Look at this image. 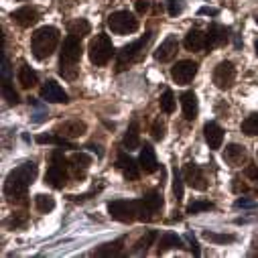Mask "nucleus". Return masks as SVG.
Segmentation results:
<instances>
[{
	"label": "nucleus",
	"instance_id": "1",
	"mask_svg": "<svg viewBox=\"0 0 258 258\" xmlns=\"http://www.w3.org/2000/svg\"><path fill=\"white\" fill-rule=\"evenodd\" d=\"M35 177H37V165L33 161L23 163L15 171H11V175L5 183V193L9 196V200L11 202H23L27 198L29 185L35 181Z\"/></svg>",
	"mask_w": 258,
	"mask_h": 258
},
{
	"label": "nucleus",
	"instance_id": "2",
	"mask_svg": "<svg viewBox=\"0 0 258 258\" xmlns=\"http://www.w3.org/2000/svg\"><path fill=\"white\" fill-rule=\"evenodd\" d=\"M82 59V43L78 37L70 35L63 41V49H61V57H59V76L66 80H76L78 78V63Z\"/></svg>",
	"mask_w": 258,
	"mask_h": 258
},
{
	"label": "nucleus",
	"instance_id": "3",
	"mask_svg": "<svg viewBox=\"0 0 258 258\" xmlns=\"http://www.w3.org/2000/svg\"><path fill=\"white\" fill-rule=\"evenodd\" d=\"M57 45H59V31L55 27H41L35 31V35L31 39L33 55L39 61L49 59L53 55V51L57 49Z\"/></svg>",
	"mask_w": 258,
	"mask_h": 258
},
{
	"label": "nucleus",
	"instance_id": "4",
	"mask_svg": "<svg viewBox=\"0 0 258 258\" xmlns=\"http://www.w3.org/2000/svg\"><path fill=\"white\" fill-rule=\"evenodd\" d=\"M70 161L63 157L59 151H55L51 155V167L47 169V175H45V183H49L51 187L55 189H63L68 183V165Z\"/></svg>",
	"mask_w": 258,
	"mask_h": 258
},
{
	"label": "nucleus",
	"instance_id": "5",
	"mask_svg": "<svg viewBox=\"0 0 258 258\" xmlns=\"http://www.w3.org/2000/svg\"><path fill=\"white\" fill-rule=\"evenodd\" d=\"M88 55L94 66H106L114 55V47H112V41L108 39V35H96V39H92V43L88 47Z\"/></svg>",
	"mask_w": 258,
	"mask_h": 258
},
{
	"label": "nucleus",
	"instance_id": "6",
	"mask_svg": "<svg viewBox=\"0 0 258 258\" xmlns=\"http://www.w3.org/2000/svg\"><path fill=\"white\" fill-rule=\"evenodd\" d=\"M108 29L114 35H131L139 29V19L128 11H118L108 17Z\"/></svg>",
	"mask_w": 258,
	"mask_h": 258
},
{
	"label": "nucleus",
	"instance_id": "7",
	"mask_svg": "<svg viewBox=\"0 0 258 258\" xmlns=\"http://www.w3.org/2000/svg\"><path fill=\"white\" fill-rule=\"evenodd\" d=\"M108 214L112 220L131 224L139 220V204L137 202H126V200H114L108 204Z\"/></svg>",
	"mask_w": 258,
	"mask_h": 258
},
{
	"label": "nucleus",
	"instance_id": "8",
	"mask_svg": "<svg viewBox=\"0 0 258 258\" xmlns=\"http://www.w3.org/2000/svg\"><path fill=\"white\" fill-rule=\"evenodd\" d=\"M149 41H151V33H147L143 39H139V41H135V43H131V45H126V47L120 51V55H118V63H116L118 72L126 70L128 66H133L137 59H141V55H143V51H145V47H147Z\"/></svg>",
	"mask_w": 258,
	"mask_h": 258
},
{
	"label": "nucleus",
	"instance_id": "9",
	"mask_svg": "<svg viewBox=\"0 0 258 258\" xmlns=\"http://www.w3.org/2000/svg\"><path fill=\"white\" fill-rule=\"evenodd\" d=\"M139 204V220L141 222H151L155 218V214L161 212L163 208V198L159 196V191H149L143 200L137 202Z\"/></svg>",
	"mask_w": 258,
	"mask_h": 258
},
{
	"label": "nucleus",
	"instance_id": "10",
	"mask_svg": "<svg viewBox=\"0 0 258 258\" xmlns=\"http://www.w3.org/2000/svg\"><path fill=\"white\" fill-rule=\"evenodd\" d=\"M198 76V63L196 61H179L171 68V78L179 86H187L193 78Z\"/></svg>",
	"mask_w": 258,
	"mask_h": 258
},
{
	"label": "nucleus",
	"instance_id": "11",
	"mask_svg": "<svg viewBox=\"0 0 258 258\" xmlns=\"http://www.w3.org/2000/svg\"><path fill=\"white\" fill-rule=\"evenodd\" d=\"M234 80H236V70H234L232 63L230 61L218 63L216 70H214V84L220 90H228V88H232Z\"/></svg>",
	"mask_w": 258,
	"mask_h": 258
},
{
	"label": "nucleus",
	"instance_id": "12",
	"mask_svg": "<svg viewBox=\"0 0 258 258\" xmlns=\"http://www.w3.org/2000/svg\"><path fill=\"white\" fill-rule=\"evenodd\" d=\"M183 179H185V183H187L189 187L198 189V191H204V189L208 187V179H206L204 171H202L200 167H196L193 163L185 165V169H183Z\"/></svg>",
	"mask_w": 258,
	"mask_h": 258
},
{
	"label": "nucleus",
	"instance_id": "13",
	"mask_svg": "<svg viewBox=\"0 0 258 258\" xmlns=\"http://www.w3.org/2000/svg\"><path fill=\"white\" fill-rule=\"evenodd\" d=\"M86 131H88V126L82 120H68V122H63V124L57 126V135L63 137V139H68V141H74V139L84 137Z\"/></svg>",
	"mask_w": 258,
	"mask_h": 258
},
{
	"label": "nucleus",
	"instance_id": "14",
	"mask_svg": "<svg viewBox=\"0 0 258 258\" xmlns=\"http://www.w3.org/2000/svg\"><path fill=\"white\" fill-rule=\"evenodd\" d=\"M41 98L45 102H51V104H66L68 102V94L63 92V88L57 82H53V80H49L47 84H43Z\"/></svg>",
	"mask_w": 258,
	"mask_h": 258
},
{
	"label": "nucleus",
	"instance_id": "15",
	"mask_svg": "<svg viewBox=\"0 0 258 258\" xmlns=\"http://www.w3.org/2000/svg\"><path fill=\"white\" fill-rule=\"evenodd\" d=\"M177 49H179V41H177V37H175V35H169V37L157 47V51H155V59L161 61V63H167V61H171V59L177 55Z\"/></svg>",
	"mask_w": 258,
	"mask_h": 258
},
{
	"label": "nucleus",
	"instance_id": "16",
	"mask_svg": "<svg viewBox=\"0 0 258 258\" xmlns=\"http://www.w3.org/2000/svg\"><path fill=\"white\" fill-rule=\"evenodd\" d=\"M13 19H15V23L19 27L27 29V27H33L39 21V11L33 9V7H23V9H19V11L13 13Z\"/></svg>",
	"mask_w": 258,
	"mask_h": 258
},
{
	"label": "nucleus",
	"instance_id": "17",
	"mask_svg": "<svg viewBox=\"0 0 258 258\" xmlns=\"http://www.w3.org/2000/svg\"><path fill=\"white\" fill-rule=\"evenodd\" d=\"M204 135H206V143L210 145V149H220L224 143V131L222 126L216 122H208L204 126Z\"/></svg>",
	"mask_w": 258,
	"mask_h": 258
},
{
	"label": "nucleus",
	"instance_id": "18",
	"mask_svg": "<svg viewBox=\"0 0 258 258\" xmlns=\"http://www.w3.org/2000/svg\"><path fill=\"white\" fill-rule=\"evenodd\" d=\"M183 45H185L187 51H202V49L208 45V37H206L200 29H191V31L185 35Z\"/></svg>",
	"mask_w": 258,
	"mask_h": 258
},
{
	"label": "nucleus",
	"instance_id": "19",
	"mask_svg": "<svg viewBox=\"0 0 258 258\" xmlns=\"http://www.w3.org/2000/svg\"><path fill=\"white\" fill-rule=\"evenodd\" d=\"M181 108H183L185 120H196V118H198V110H200L196 94H193V92H185V94L181 96Z\"/></svg>",
	"mask_w": 258,
	"mask_h": 258
},
{
	"label": "nucleus",
	"instance_id": "20",
	"mask_svg": "<svg viewBox=\"0 0 258 258\" xmlns=\"http://www.w3.org/2000/svg\"><path fill=\"white\" fill-rule=\"evenodd\" d=\"M208 49H216V47H222L226 41H228V29H224L222 25H212L210 31H208Z\"/></svg>",
	"mask_w": 258,
	"mask_h": 258
},
{
	"label": "nucleus",
	"instance_id": "21",
	"mask_svg": "<svg viewBox=\"0 0 258 258\" xmlns=\"http://www.w3.org/2000/svg\"><path fill=\"white\" fill-rule=\"evenodd\" d=\"M139 167L141 165H137V161H133L131 157H126V155H120L118 157V169L124 173V177L128 179V181H137L139 179Z\"/></svg>",
	"mask_w": 258,
	"mask_h": 258
},
{
	"label": "nucleus",
	"instance_id": "22",
	"mask_svg": "<svg viewBox=\"0 0 258 258\" xmlns=\"http://www.w3.org/2000/svg\"><path fill=\"white\" fill-rule=\"evenodd\" d=\"M224 161H226L228 165H232V167L242 165V163L246 161V151H244V147H240V145H236V143L228 145L226 151H224Z\"/></svg>",
	"mask_w": 258,
	"mask_h": 258
},
{
	"label": "nucleus",
	"instance_id": "23",
	"mask_svg": "<svg viewBox=\"0 0 258 258\" xmlns=\"http://www.w3.org/2000/svg\"><path fill=\"white\" fill-rule=\"evenodd\" d=\"M139 163H141V169H143L145 173H155V171L159 169V163H157V157H155V149H153L151 145H145V147H143Z\"/></svg>",
	"mask_w": 258,
	"mask_h": 258
},
{
	"label": "nucleus",
	"instance_id": "24",
	"mask_svg": "<svg viewBox=\"0 0 258 258\" xmlns=\"http://www.w3.org/2000/svg\"><path fill=\"white\" fill-rule=\"evenodd\" d=\"M90 165H92V159L86 153H74L72 159H70V167L74 169V175L80 177V179L86 177V171H88Z\"/></svg>",
	"mask_w": 258,
	"mask_h": 258
},
{
	"label": "nucleus",
	"instance_id": "25",
	"mask_svg": "<svg viewBox=\"0 0 258 258\" xmlns=\"http://www.w3.org/2000/svg\"><path fill=\"white\" fill-rule=\"evenodd\" d=\"M122 145H124V149H126V151H135V149H139V147H141L139 124H137V122H133L131 126H128V131H126V135H124V139H122Z\"/></svg>",
	"mask_w": 258,
	"mask_h": 258
},
{
	"label": "nucleus",
	"instance_id": "26",
	"mask_svg": "<svg viewBox=\"0 0 258 258\" xmlns=\"http://www.w3.org/2000/svg\"><path fill=\"white\" fill-rule=\"evenodd\" d=\"M37 82H39L37 74L27 66V63H23L21 70H19V84H21L25 90H29V88H35V86H37Z\"/></svg>",
	"mask_w": 258,
	"mask_h": 258
},
{
	"label": "nucleus",
	"instance_id": "27",
	"mask_svg": "<svg viewBox=\"0 0 258 258\" xmlns=\"http://www.w3.org/2000/svg\"><path fill=\"white\" fill-rule=\"evenodd\" d=\"M181 246H183L181 238H179L177 234L169 232V234L161 236V240H159V244H157V252L163 254V252H167V250H171V248H181Z\"/></svg>",
	"mask_w": 258,
	"mask_h": 258
},
{
	"label": "nucleus",
	"instance_id": "28",
	"mask_svg": "<svg viewBox=\"0 0 258 258\" xmlns=\"http://www.w3.org/2000/svg\"><path fill=\"white\" fill-rule=\"evenodd\" d=\"M90 23L88 21H84V19H78V21H72L70 25H68V31H70V35H74V37H78V39H82V37H86V35H90Z\"/></svg>",
	"mask_w": 258,
	"mask_h": 258
},
{
	"label": "nucleus",
	"instance_id": "29",
	"mask_svg": "<svg viewBox=\"0 0 258 258\" xmlns=\"http://www.w3.org/2000/svg\"><path fill=\"white\" fill-rule=\"evenodd\" d=\"M35 208L41 214H49V212L55 210V200L51 196H45V193H39V196L35 198Z\"/></svg>",
	"mask_w": 258,
	"mask_h": 258
},
{
	"label": "nucleus",
	"instance_id": "30",
	"mask_svg": "<svg viewBox=\"0 0 258 258\" xmlns=\"http://www.w3.org/2000/svg\"><path fill=\"white\" fill-rule=\"evenodd\" d=\"M94 254H96V256H120V254H122V240L104 244V246H100Z\"/></svg>",
	"mask_w": 258,
	"mask_h": 258
},
{
	"label": "nucleus",
	"instance_id": "31",
	"mask_svg": "<svg viewBox=\"0 0 258 258\" xmlns=\"http://www.w3.org/2000/svg\"><path fill=\"white\" fill-rule=\"evenodd\" d=\"M242 133L246 137H258V114H252L242 122Z\"/></svg>",
	"mask_w": 258,
	"mask_h": 258
},
{
	"label": "nucleus",
	"instance_id": "32",
	"mask_svg": "<svg viewBox=\"0 0 258 258\" xmlns=\"http://www.w3.org/2000/svg\"><path fill=\"white\" fill-rule=\"evenodd\" d=\"M159 104H161V110L165 114H171L175 110V96H173V92L171 90H165L163 96H161V100H159Z\"/></svg>",
	"mask_w": 258,
	"mask_h": 258
},
{
	"label": "nucleus",
	"instance_id": "33",
	"mask_svg": "<svg viewBox=\"0 0 258 258\" xmlns=\"http://www.w3.org/2000/svg\"><path fill=\"white\" fill-rule=\"evenodd\" d=\"M3 94H5V98H7L9 104H19V94L15 92V88L11 86L9 80H5V84H3Z\"/></svg>",
	"mask_w": 258,
	"mask_h": 258
},
{
	"label": "nucleus",
	"instance_id": "34",
	"mask_svg": "<svg viewBox=\"0 0 258 258\" xmlns=\"http://www.w3.org/2000/svg\"><path fill=\"white\" fill-rule=\"evenodd\" d=\"M208 210H214V204L210 202H193L187 206V214H200V212H208Z\"/></svg>",
	"mask_w": 258,
	"mask_h": 258
},
{
	"label": "nucleus",
	"instance_id": "35",
	"mask_svg": "<svg viewBox=\"0 0 258 258\" xmlns=\"http://www.w3.org/2000/svg\"><path fill=\"white\" fill-rule=\"evenodd\" d=\"M155 238H157V232H149L147 236H143V238H141V240L135 244V248H133V250H135V252H143V250H147Z\"/></svg>",
	"mask_w": 258,
	"mask_h": 258
},
{
	"label": "nucleus",
	"instance_id": "36",
	"mask_svg": "<svg viewBox=\"0 0 258 258\" xmlns=\"http://www.w3.org/2000/svg\"><path fill=\"white\" fill-rule=\"evenodd\" d=\"M204 236L212 242H220V244H226V242H234V236L232 234H214V232H204Z\"/></svg>",
	"mask_w": 258,
	"mask_h": 258
},
{
	"label": "nucleus",
	"instance_id": "37",
	"mask_svg": "<svg viewBox=\"0 0 258 258\" xmlns=\"http://www.w3.org/2000/svg\"><path fill=\"white\" fill-rule=\"evenodd\" d=\"M173 191H175L177 202H181L183 200V179H181V175L177 171H175V179H173Z\"/></svg>",
	"mask_w": 258,
	"mask_h": 258
},
{
	"label": "nucleus",
	"instance_id": "38",
	"mask_svg": "<svg viewBox=\"0 0 258 258\" xmlns=\"http://www.w3.org/2000/svg\"><path fill=\"white\" fill-rule=\"evenodd\" d=\"M163 137H165V122L163 120H155V124H153V139L161 141Z\"/></svg>",
	"mask_w": 258,
	"mask_h": 258
},
{
	"label": "nucleus",
	"instance_id": "39",
	"mask_svg": "<svg viewBox=\"0 0 258 258\" xmlns=\"http://www.w3.org/2000/svg\"><path fill=\"white\" fill-rule=\"evenodd\" d=\"M167 7H169V15H171V17H177V15L183 11L181 0H167Z\"/></svg>",
	"mask_w": 258,
	"mask_h": 258
},
{
	"label": "nucleus",
	"instance_id": "40",
	"mask_svg": "<svg viewBox=\"0 0 258 258\" xmlns=\"http://www.w3.org/2000/svg\"><path fill=\"white\" fill-rule=\"evenodd\" d=\"M246 177L256 185V189H258V165H250V167H246Z\"/></svg>",
	"mask_w": 258,
	"mask_h": 258
},
{
	"label": "nucleus",
	"instance_id": "41",
	"mask_svg": "<svg viewBox=\"0 0 258 258\" xmlns=\"http://www.w3.org/2000/svg\"><path fill=\"white\" fill-rule=\"evenodd\" d=\"M137 11L143 15L149 11V0H137Z\"/></svg>",
	"mask_w": 258,
	"mask_h": 258
},
{
	"label": "nucleus",
	"instance_id": "42",
	"mask_svg": "<svg viewBox=\"0 0 258 258\" xmlns=\"http://www.w3.org/2000/svg\"><path fill=\"white\" fill-rule=\"evenodd\" d=\"M234 189H236L238 193H240V191L244 193V191H248V185H246V183H242L240 179H234Z\"/></svg>",
	"mask_w": 258,
	"mask_h": 258
},
{
	"label": "nucleus",
	"instance_id": "43",
	"mask_svg": "<svg viewBox=\"0 0 258 258\" xmlns=\"http://www.w3.org/2000/svg\"><path fill=\"white\" fill-rule=\"evenodd\" d=\"M236 208H254V202H250V200H238L236 202Z\"/></svg>",
	"mask_w": 258,
	"mask_h": 258
},
{
	"label": "nucleus",
	"instance_id": "44",
	"mask_svg": "<svg viewBox=\"0 0 258 258\" xmlns=\"http://www.w3.org/2000/svg\"><path fill=\"white\" fill-rule=\"evenodd\" d=\"M9 74H11V68H9V61H7V59H3V76H5V80H9Z\"/></svg>",
	"mask_w": 258,
	"mask_h": 258
},
{
	"label": "nucleus",
	"instance_id": "45",
	"mask_svg": "<svg viewBox=\"0 0 258 258\" xmlns=\"http://www.w3.org/2000/svg\"><path fill=\"white\" fill-rule=\"evenodd\" d=\"M200 13H202V15H212V17H216V15H218V11H216V9H202Z\"/></svg>",
	"mask_w": 258,
	"mask_h": 258
},
{
	"label": "nucleus",
	"instance_id": "46",
	"mask_svg": "<svg viewBox=\"0 0 258 258\" xmlns=\"http://www.w3.org/2000/svg\"><path fill=\"white\" fill-rule=\"evenodd\" d=\"M189 238H191V236H189ZM191 252H193V254H196V256L200 254V248H198V244H196V240H191Z\"/></svg>",
	"mask_w": 258,
	"mask_h": 258
},
{
	"label": "nucleus",
	"instance_id": "47",
	"mask_svg": "<svg viewBox=\"0 0 258 258\" xmlns=\"http://www.w3.org/2000/svg\"><path fill=\"white\" fill-rule=\"evenodd\" d=\"M256 55H258V41H256Z\"/></svg>",
	"mask_w": 258,
	"mask_h": 258
},
{
	"label": "nucleus",
	"instance_id": "48",
	"mask_svg": "<svg viewBox=\"0 0 258 258\" xmlns=\"http://www.w3.org/2000/svg\"><path fill=\"white\" fill-rule=\"evenodd\" d=\"M256 23H258V17H256Z\"/></svg>",
	"mask_w": 258,
	"mask_h": 258
}]
</instances>
